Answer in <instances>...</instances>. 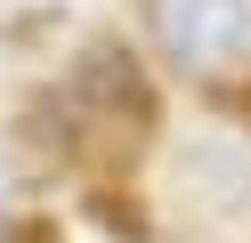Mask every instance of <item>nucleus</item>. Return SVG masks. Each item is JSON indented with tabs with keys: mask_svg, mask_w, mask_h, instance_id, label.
I'll use <instances>...</instances> for the list:
<instances>
[{
	"mask_svg": "<svg viewBox=\"0 0 251 243\" xmlns=\"http://www.w3.org/2000/svg\"><path fill=\"white\" fill-rule=\"evenodd\" d=\"M65 106H73V122H81V138L98 154H138L146 130H154V89L138 81L122 41H89L81 49V65L65 81Z\"/></svg>",
	"mask_w": 251,
	"mask_h": 243,
	"instance_id": "1",
	"label": "nucleus"
},
{
	"mask_svg": "<svg viewBox=\"0 0 251 243\" xmlns=\"http://www.w3.org/2000/svg\"><path fill=\"white\" fill-rule=\"evenodd\" d=\"M146 16L162 32V49L195 73L251 57V0H146Z\"/></svg>",
	"mask_w": 251,
	"mask_h": 243,
	"instance_id": "2",
	"label": "nucleus"
}]
</instances>
